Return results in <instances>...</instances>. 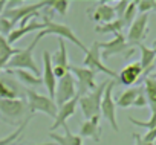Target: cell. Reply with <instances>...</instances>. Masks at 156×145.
<instances>
[{
  "instance_id": "ffe728a7",
  "label": "cell",
  "mask_w": 156,
  "mask_h": 145,
  "mask_svg": "<svg viewBox=\"0 0 156 145\" xmlns=\"http://www.w3.org/2000/svg\"><path fill=\"white\" fill-rule=\"evenodd\" d=\"M44 29V23L43 22H31V23H28L26 26H23V28H17V29H12L11 32H9V35L6 37V40H8V43L12 46V43H16V41H19L20 38H23L25 35H28V34H31L32 31H43Z\"/></svg>"
},
{
  "instance_id": "d4e9b609",
  "label": "cell",
  "mask_w": 156,
  "mask_h": 145,
  "mask_svg": "<svg viewBox=\"0 0 156 145\" xmlns=\"http://www.w3.org/2000/svg\"><path fill=\"white\" fill-rule=\"evenodd\" d=\"M144 93L147 98V104L151 110V115L156 113V80L151 78L150 75L144 78Z\"/></svg>"
},
{
  "instance_id": "60d3db41",
  "label": "cell",
  "mask_w": 156,
  "mask_h": 145,
  "mask_svg": "<svg viewBox=\"0 0 156 145\" xmlns=\"http://www.w3.org/2000/svg\"><path fill=\"white\" fill-rule=\"evenodd\" d=\"M153 145H156V140H154V142H153Z\"/></svg>"
},
{
  "instance_id": "836d02e7",
  "label": "cell",
  "mask_w": 156,
  "mask_h": 145,
  "mask_svg": "<svg viewBox=\"0 0 156 145\" xmlns=\"http://www.w3.org/2000/svg\"><path fill=\"white\" fill-rule=\"evenodd\" d=\"M148 104H147V98H145V93H144V87H142V90L139 92V95L136 96V99H135V102H133V107H136V109H144V107H147Z\"/></svg>"
},
{
  "instance_id": "e0dca14e",
  "label": "cell",
  "mask_w": 156,
  "mask_h": 145,
  "mask_svg": "<svg viewBox=\"0 0 156 145\" xmlns=\"http://www.w3.org/2000/svg\"><path fill=\"white\" fill-rule=\"evenodd\" d=\"M100 119L101 116H94L90 118L89 121H84L80 127V136L81 139L83 137H90L94 142H100L101 140V134H103V128L100 125Z\"/></svg>"
},
{
  "instance_id": "4dcf8cb0",
  "label": "cell",
  "mask_w": 156,
  "mask_h": 145,
  "mask_svg": "<svg viewBox=\"0 0 156 145\" xmlns=\"http://www.w3.org/2000/svg\"><path fill=\"white\" fill-rule=\"evenodd\" d=\"M153 2L154 0H138L136 2V8L141 14H148V11L153 9Z\"/></svg>"
},
{
  "instance_id": "7a4b0ae2",
  "label": "cell",
  "mask_w": 156,
  "mask_h": 145,
  "mask_svg": "<svg viewBox=\"0 0 156 145\" xmlns=\"http://www.w3.org/2000/svg\"><path fill=\"white\" fill-rule=\"evenodd\" d=\"M40 40H41V37L37 34V37L31 41V44L28 47L19 49V52L11 57V60L8 61L5 69H9V70L22 69V70H28V72H31V74L40 77V69H38V66H37V63L34 60V55H32V52H34V49H35V46L38 44Z\"/></svg>"
},
{
  "instance_id": "ab89813d",
  "label": "cell",
  "mask_w": 156,
  "mask_h": 145,
  "mask_svg": "<svg viewBox=\"0 0 156 145\" xmlns=\"http://www.w3.org/2000/svg\"><path fill=\"white\" fill-rule=\"evenodd\" d=\"M150 77H151V78H154V80H156V70H154V74H153V75H150Z\"/></svg>"
},
{
  "instance_id": "f35d334b",
  "label": "cell",
  "mask_w": 156,
  "mask_h": 145,
  "mask_svg": "<svg viewBox=\"0 0 156 145\" xmlns=\"http://www.w3.org/2000/svg\"><path fill=\"white\" fill-rule=\"evenodd\" d=\"M153 11H156V0L153 2Z\"/></svg>"
},
{
  "instance_id": "4fadbf2b",
  "label": "cell",
  "mask_w": 156,
  "mask_h": 145,
  "mask_svg": "<svg viewBox=\"0 0 156 145\" xmlns=\"http://www.w3.org/2000/svg\"><path fill=\"white\" fill-rule=\"evenodd\" d=\"M43 75H41V81L49 93V98L54 101L55 98V89H57V77L54 75V69H52V54H49L48 50H43ZM55 102V101H54Z\"/></svg>"
},
{
  "instance_id": "5bb4252c",
  "label": "cell",
  "mask_w": 156,
  "mask_h": 145,
  "mask_svg": "<svg viewBox=\"0 0 156 145\" xmlns=\"http://www.w3.org/2000/svg\"><path fill=\"white\" fill-rule=\"evenodd\" d=\"M52 69L57 80L64 77L69 72V60H67V49H66L64 40H60L58 50L52 55Z\"/></svg>"
},
{
  "instance_id": "5b68a950",
  "label": "cell",
  "mask_w": 156,
  "mask_h": 145,
  "mask_svg": "<svg viewBox=\"0 0 156 145\" xmlns=\"http://www.w3.org/2000/svg\"><path fill=\"white\" fill-rule=\"evenodd\" d=\"M26 102L25 99H0V118L11 125H22L26 118Z\"/></svg>"
},
{
  "instance_id": "30bf717a",
  "label": "cell",
  "mask_w": 156,
  "mask_h": 145,
  "mask_svg": "<svg viewBox=\"0 0 156 145\" xmlns=\"http://www.w3.org/2000/svg\"><path fill=\"white\" fill-rule=\"evenodd\" d=\"M113 87H115V80H110L109 84H107V87H106V90H104L103 99H101L100 113L107 119V122L110 124V127L118 133L119 131V125H118V121H116V104H115V99L112 96Z\"/></svg>"
},
{
  "instance_id": "9c48e42d",
  "label": "cell",
  "mask_w": 156,
  "mask_h": 145,
  "mask_svg": "<svg viewBox=\"0 0 156 145\" xmlns=\"http://www.w3.org/2000/svg\"><path fill=\"white\" fill-rule=\"evenodd\" d=\"M83 67H87L90 70L97 72H103V74L109 75L112 80H118V74L115 70H112L110 67L104 66L103 60H101V50H100V41H94L92 46L87 49L86 57L83 58Z\"/></svg>"
},
{
  "instance_id": "8fae6325",
  "label": "cell",
  "mask_w": 156,
  "mask_h": 145,
  "mask_svg": "<svg viewBox=\"0 0 156 145\" xmlns=\"http://www.w3.org/2000/svg\"><path fill=\"white\" fill-rule=\"evenodd\" d=\"M76 96V84H75V78L72 77L70 72H67V74L64 77H61L58 81H57V89H55V104L57 107L63 105L64 102L73 99Z\"/></svg>"
},
{
  "instance_id": "52a82bcc",
  "label": "cell",
  "mask_w": 156,
  "mask_h": 145,
  "mask_svg": "<svg viewBox=\"0 0 156 145\" xmlns=\"http://www.w3.org/2000/svg\"><path fill=\"white\" fill-rule=\"evenodd\" d=\"M100 50H101V60H109L113 55H122L126 60L130 58L135 52V47L130 46L124 37L122 32L115 34L113 40L101 43L100 41Z\"/></svg>"
},
{
  "instance_id": "e575fe53",
  "label": "cell",
  "mask_w": 156,
  "mask_h": 145,
  "mask_svg": "<svg viewBox=\"0 0 156 145\" xmlns=\"http://www.w3.org/2000/svg\"><path fill=\"white\" fill-rule=\"evenodd\" d=\"M142 140H144V142H148V143H153V142L156 140V128L148 130V131L142 136Z\"/></svg>"
},
{
  "instance_id": "f546056e",
  "label": "cell",
  "mask_w": 156,
  "mask_h": 145,
  "mask_svg": "<svg viewBox=\"0 0 156 145\" xmlns=\"http://www.w3.org/2000/svg\"><path fill=\"white\" fill-rule=\"evenodd\" d=\"M129 121H130L133 125L141 127V128H147V130L156 128V113H153L148 121H139V119H135V118H132V116H129Z\"/></svg>"
},
{
  "instance_id": "44dd1931",
  "label": "cell",
  "mask_w": 156,
  "mask_h": 145,
  "mask_svg": "<svg viewBox=\"0 0 156 145\" xmlns=\"http://www.w3.org/2000/svg\"><path fill=\"white\" fill-rule=\"evenodd\" d=\"M64 128V134H57L55 131H49V137L55 140L57 145H83V139L78 136V134H73L70 131V128L67 127V124L63 125Z\"/></svg>"
},
{
  "instance_id": "d6a6232c",
  "label": "cell",
  "mask_w": 156,
  "mask_h": 145,
  "mask_svg": "<svg viewBox=\"0 0 156 145\" xmlns=\"http://www.w3.org/2000/svg\"><path fill=\"white\" fill-rule=\"evenodd\" d=\"M127 6H129V2H127V0H119V2H116V5L113 6L115 14H116V19H122V16H124Z\"/></svg>"
},
{
  "instance_id": "484cf974",
  "label": "cell",
  "mask_w": 156,
  "mask_h": 145,
  "mask_svg": "<svg viewBox=\"0 0 156 145\" xmlns=\"http://www.w3.org/2000/svg\"><path fill=\"white\" fill-rule=\"evenodd\" d=\"M124 28H126V25H124L122 19H115L110 23L95 26V32H98V34H119Z\"/></svg>"
},
{
  "instance_id": "277c9868",
  "label": "cell",
  "mask_w": 156,
  "mask_h": 145,
  "mask_svg": "<svg viewBox=\"0 0 156 145\" xmlns=\"http://www.w3.org/2000/svg\"><path fill=\"white\" fill-rule=\"evenodd\" d=\"M25 96H26L28 115L32 116L35 112H41V113L48 115L52 119L57 118L58 107H57V104L49 96L40 95L38 92H35L34 89H29V87H25Z\"/></svg>"
},
{
  "instance_id": "d6986e66",
  "label": "cell",
  "mask_w": 156,
  "mask_h": 145,
  "mask_svg": "<svg viewBox=\"0 0 156 145\" xmlns=\"http://www.w3.org/2000/svg\"><path fill=\"white\" fill-rule=\"evenodd\" d=\"M76 105H78V95H76L73 99H70V101L64 102L63 105H60V107H58V112H57V118L54 119V124H52V127H51V131L57 130L58 127H63V125L66 124V121L75 113Z\"/></svg>"
},
{
  "instance_id": "6da1fadb",
  "label": "cell",
  "mask_w": 156,
  "mask_h": 145,
  "mask_svg": "<svg viewBox=\"0 0 156 145\" xmlns=\"http://www.w3.org/2000/svg\"><path fill=\"white\" fill-rule=\"evenodd\" d=\"M49 5V0H43V2H35V3H29V5H23V2L19 5V6H9V8H5L3 11V16L5 19H8L12 25V28L19 23L20 26L19 28H23L28 25V22L35 16L38 17V11L41 8H46Z\"/></svg>"
},
{
  "instance_id": "7402d4cb",
  "label": "cell",
  "mask_w": 156,
  "mask_h": 145,
  "mask_svg": "<svg viewBox=\"0 0 156 145\" xmlns=\"http://www.w3.org/2000/svg\"><path fill=\"white\" fill-rule=\"evenodd\" d=\"M5 72H6L8 75H14V77H17L23 84L29 86V89H31V87H34V86H40V84H43L41 77H37V75L31 74V72H28V70H22V69L9 70V69H5Z\"/></svg>"
},
{
  "instance_id": "74e56055",
  "label": "cell",
  "mask_w": 156,
  "mask_h": 145,
  "mask_svg": "<svg viewBox=\"0 0 156 145\" xmlns=\"http://www.w3.org/2000/svg\"><path fill=\"white\" fill-rule=\"evenodd\" d=\"M38 145H57L55 142H49V143H38Z\"/></svg>"
},
{
  "instance_id": "8d00e7d4",
  "label": "cell",
  "mask_w": 156,
  "mask_h": 145,
  "mask_svg": "<svg viewBox=\"0 0 156 145\" xmlns=\"http://www.w3.org/2000/svg\"><path fill=\"white\" fill-rule=\"evenodd\" d=\"M5 8H6V2L5 0H0V14H3Z\"/></svg>"
},
{
  "instance_id": "8992f818",
  "label": "cell",
  "mask_w": 156,
  "mask_h": 145,
  "mask_svg": "<svg viewBox=\"0 0 156 145\" xmlns=\"http://www.w3.org/2000/svg\"><path fill=\"white\" fill-rule=\"evenodd\" d=\"M107 84H109V80L107 81H103L101 84H98L87 95L78 96V105L81 107V112H83V116H84L86 121H89L90 118L100 115L101 99H103V95H104V90H106Z\"/></svg>"
},
{
  "instance_id": "ac0fdd59",
  "label": "cell",
  "mask_w": 156,
  "mask_h": 145,
  "mask_svg": "<svg viewBox=\"0 0 156 145\" xmlns=\"http://www.w3.org/2000/svg\"><path fill=\"white\" fill-rule=\"evenodd\" d=\"M89 17H90V20H94V22H100L101 25H106V23L113 22V20L116 19V14H115L113 6H110V5L106 3V2H100L94 11L89 9Z\"/></svg>"
},
{
  "instance_id": "9a60e30c",
  "label": "cell",
  "mask_w": 156,
  "mask_h": 145,
  "mask_svg": "<svg viewBox=\"0 0 156 145\" xmlns=\"http://www.w3.org/2000/svg\"><path fill=\"white\" fill-rule=\"evenodd\" d=\"M0 99H25V87L16 80L0 77Z\"/></svg>"
},
{
  "instance_id": "d590c367",
  "label": "cell",
  "mask_w": 156,
  "mask_h": 145,
  "mask_svg": "<svg viewBox=\"0 0 156 145\" xmlns=\"http://www.w3.org/2000/svg\"><path fill=\"white\" fill-rule=\"evenodd\" d=\"M132 137L135 139V145H153V143H148V142H144L142 140V136H139L138 133H133Z\"/></svg>"
},
{
  "instance_id": "cb8c5ba5",
  "label": "cell",
  "mask_w": 156,
  "mask_h": 145,
  "mask_svg": "<svg viewBox=\"0 0 156 145\" xmlns=\"http://www.w3.org/2000/svg\"><path fill=\"white\" fill-rule=\"evenodd\" d=\"M141 90H142V86H139V87H132V89L124 90V92L115 99L116 107H121V109L133 107V102H135V99H136V96L139 95Z\"/></svg>"
},
{
  "instance_id": "f1b7e54d",
  "label": "cell",
  "mask_w": 156,
  "mask_h": 145,
  "mask_svg": "<svg viewBox=\"0 0 156 145\" xmlns=\"http://www.w3.org/2000/svg\"><path fill=\"white\" fill-rule=\"evenodd\" d=\"M17 52H19V49L12 47V46L8 43L6 37L0 35V58H3V57H12V55H16Z\"/></svg>"
},
{
  "instance_id": "83f0119b",
  "label": "cell",
  "mask_w": 156,
  "mask_h": 145,
  "mask_svg": "<svg viewBox=\"0 0 156 145\" xmlns=\"http://www.w3.org/2000/svg\"><path fill=\"white\" fill-rule=\"evenodd\" d=\"M69 5H70V2H67V0H49L48 8H52L60 16H66L67 9H69Z\"/></svg>"
},
{
  "instance_id": "4316f807",
  "label": "cell",
  "mask_w": 156,
  "mask_h": 145,
  "mask_svg": "<svg viewBox=\"0 0 156 145\" xmlns=\"http://www.w3.org/2000/svg\"><path fill=\"white\" fill-rule=\"evenodd\" d=\"M136 12H138L136 2H129V6H127V9H126V12L122 16V22H124L126 28H129L133 23V20L136 19Z\"/></svg>"
},
{
  "instance_id": "2e32d148",
  "label": "cell",
  "mask_w": 156,
  "mask_h": 145,
  "mask_svg": "<svg viewBox=\"0 0 156 145\" xmlns=\"http://www.w3.org/2000/svg\"><path fill=\"white\" fill-rule=\"evenodd\" d=\"M142 75H144V70L141 67V63L133 61L121 70V74H118V81L122 86H133Z\"/></svg>"
},
{
  "instance_id": "7c38bea8",
  "label": "cell",
  "mask_w": 156,
  "mask_h": 145,
  "mask_svg": "<svg viewBox=\"0 0 156 145\" xmlns=\"http://www.w3.org/2000/svg\"><path fill=\"white\" fill-rule=\"evenodd\" d=\"M148 34V14H139L133 23L129 26V32H127V43L130 46H138L142 43V40L147 37Z\"/></svg>"
},
{
  "instance_id": "ba28073f",
  "label": "cell",
  "mask_w": 156,
  "mask_h": 145,
  "mask_svg": "<svg viewBox=\"0 0 156 145\" xmlns=\"http://www.w3.org/2000/svg\"><path fill=\"white\" fill-rule=\"evenodd\" d=\"M69 72L75 75V84H76V95L78 96H84L97 87V83H95L97 74L94 70L83 67V66L69 64Z\"/></svg>"
},
{
  "instance_id": "603a6c76",
  "label": "cell",
  "mask_w": 156,
  "mask_h": 145,
  "mask_svg": "<svg viewBox=\"0 0 156 145\" xmlns=\"http://www.w3.org/2000/svg\"><path fill=\"white\" fill-rule=\"evenodd\" d=\"M138 47H139V50H141V67H142V70H144V78L145 77H148V74H150V70H151V67H153V64H154V61H156V55H154V52L151 50V47H147L144 43H141V44H138Z\"/></svg>"
},
{
  "instance_id": "1f68e13d",
  "label": "cell",
  "mask_w": 156,
  "mask_h": 145,
  "mask_svg": "<svg viewBox=\"0 0 156 145\" xmlns=\"http://www.w3.org/2000/svg\"><path fill=\"white\" fill-rule=\"evenodd\" d=\"M12 29H14V28H12V25H11V22H9L8 19L0 17V35L6 37V35H9V32H11Z\"/></svg>"
},
{
  "instance_id": "3957f363",
  "label": "cell",
  "mask_w": 156,
  "mask_h": 145,
  "mask_svg": "<svg viewBox=\"0 0 156 145\" xmlns=\"http://www.w3.org/2000/svg\"><path fill=\"white\" fill-rule=\"evenodd\" d=\"M41 22L44 23V29L38 32V35H40L41 38H43L44 35H57V37H60L61 40H69V41H72L76 47H80L84 54L87 52L89 47H86V46L81 43V40L75 35V32H73L67 25L54 22L51 16H43V17H41Z\"/></svg>"
}]
</instances>
